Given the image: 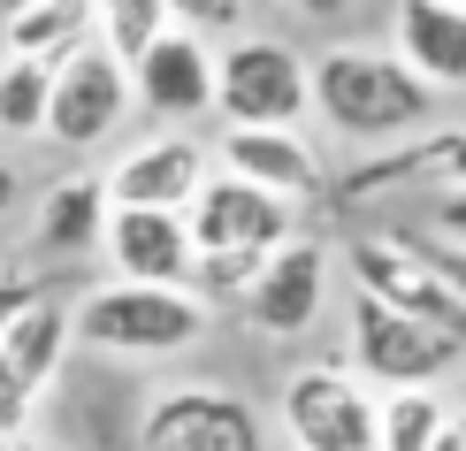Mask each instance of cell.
Masks as SVG:
<instances>
[{"mask_svg": "<svg viewBox=\"0 0 466 451\" xmlns=\"http://www.w3.org/2000/svg\"><path fill=\"white\" fill-rule=\"evenodd\" d=\"M283 436L299 451H382L375 390L352 367H299L283 383Z\"/></svg>", "mask_w": 466, "mask_h": 451, "instance_id": "6", "label": "cell"}, {"mask_svg": "<svg viewBox=\"0 0 466 451\" xmlns=\"http://www.w3.org/2000/svg\"><path fill=\"white\" fill-rule=\"evenodd\" d=\"M107 238V184L100 176H62V184H46V207H38V230L31 245L46 252V261H76V252H100Z\"/></svg>", "mask_w": 466, "mask_h": 451, "instance_id": "15", "label": "cell"}, {"mask_svg": "<svg viewBox=\"0 0 466 451\" xmlns=\"http://www.w3.org/2000/svg\"><path fill=\"white\" fill-rule=\"evenodd\" d=\"M215 115L229 130H299V115H314V62L290 38L238 31L215 46Z\"/></svg>", "mask_w": 466, "mask_h": 451, "instance_id": "3", "label": "cell"}, {"mask_svg": "<svg viewBox=\"0 0 466 451\" xmlns=\"http://www.w3.org/2000/svg\"><path fill=\"white\" fill-rule=\"evenodd\" d=\"M390 54L420 85L436 92H466V8L459 0H405L390 24Z\"/></svg>", "mask_w": 466, "mask_h": 451, "instance_id": "14", "label": "cell"}, {"mask_svg": "<svg viewBox=\"0 0 466 451\" xmlns=\"http://www.w3.org/2000/svg\"><path fill=\"white\" fill-rule=\"evenodd\" d=\"M443 428H451V405H443L436 390H390V398H375L382 451H436Z\"/></svg>", "mask_w": 466, "mask_h": 451, "instance_id": "20", "label": "cell"}, {"mask_svg": "<svg viewBox=\"0 0 466 451\" xmlns=\"http://www.w3.org/2000/svg\"><path fill=\"white\" fill-rule=\"evenodd\" d=\"M46 100H54V69L0 54V130L8 138H46Z\"/></svg>", "mask_w": 466, "mask_h": 451, "instance_id": "21", "label": "cell"}, {"mask_svg": "<svg viewBox=\"0 0 466 451\" xmlns=\"http://www.w3.org/2000/svg\"><path fill=\"white\" fill-rule=\"evenodd\" d=\"M130 100L161 123H191V115H215V38L168 24V38L130 69Z\"/></svg>", "mask_w": 466, "mask_h": 451, "instance_id": "12", "label": "cell"}, {"mask_svg": "<svg viewBox=\"0 0 466 451\" xmlns=\"http://www.w3.org/2000/svg\"><path fill=\"white\" fill-rule=\"evenodd\" d=\"M168 24H177L168 0H107V8H92V46H100L115 69H138L168 38Z\"/></svg>", "mask_w": 466, "mask_h": 451, "instance_id": "19", "label": "cell"}, {"mask_svg": "<svg viewBox=\"0 0 466 451\" xmlns=\"http://www.w3.org/2000/svg\"><path fill=\"white\" fill-rule=\"evenodd\" d=\"M238 313L260 329V337H276V344L321 329V313H329V245L321 238H290L283 252H268L260 276L245 283Z\"/></svg>", "mask_w": 466, "mask_h": 451, "instance_id": "7", "label": "cell"}, {"mask_svg": "<svg viewBox=\"0 0 466 451\" xmlns=\"http://www.w3.org/2000/svg\"><path fill=\"white\" fill-rule=\"evenodd\" d=\"M344 360L367 390H436L451 367L466 360V337L451 329H429V322H405V313L375 306V299H352V322H344Z\"/></svg>", "mask_w": 466, "mask_h": 451, "instance_id": "4", "label": "cell"}, {"mask_svg": "<svg viewBox=\"0 0 466 451\" xmlns=\"http://www.w3.org/2000/svg\"><path fill=\"white\" fill-rule=\"evenodd\" d=\"M314 115L352 146H413L436 123V92L398 62L390 46H321L314 62Z\"/></svg>", "mask_w": 466, "mask_h": 451, "instance_id": "1", "label": "cell"}, {"mask_svg": "<svg viewBox=\"0 0 466 451\" xmlns=\"http://www.w3.org/2000/svg\"><path fill=\"white\" fill-rule=\"evenodd\" d=\"M15 200H24V176H15L8 161H0V222H8V214H15Z\"/></svg>", "mask_w": 466, "mask_h": 451, "instance_id": "24", "label": "cell"}, {"mask_svg": "<svg viewBox=\"0 0 466 451\" xmlns=\"http://www.w3.org/2000/svg\"><path fill=\"white\" fill-rule=\"evenodd\" d=\"M107 268L115 283H146V291H191L199 252H191L184 214H138V207H107Z\"/></svg>", "mask_w": 466, "mask_h": 451, "instance_id": "11", "label": "cell"}, {"mask_svg": "<svg viewBox=\"0 0 466 451\" xmlns=\"http://www.w3.org/2000/svg\"><path fill=\"white\" fill-rule=\"evenodd\" d=\"M207 176H215V153H207L199 138H184V130H168V138L130 146L123 161L100 176V184H107V207H138V214H191V200H199Z\"/></svg>", "mask_w": 466, "mask_h": 451, "instance_id": "10", "label": "cell"}, {"mask_svg": "<svg viewBox=\"0 0 466 451\" xmlns=\"http://www.w3.org/2000/svg\"><path fill=\"white\" fill-rule=\"evenodd\" d=\"M215 169L252 184V191H268V200H283V207L321 200V153L299 130H222Z\"/></svg>", "mask_w": 466, "mask_h": 451, "instance_id": "13", "label": "cell"}, {"mask_svg": "<svg viewBox=\"0 0 466 451\" xmlns=\"http://www.w3.org/2000/svg\"><path fill=\"white\" fill-rule=\"evenodd\" d=\"M76 46H92V8L85 0H31V8L0 15V54H8V62L62 69Z\"/></svg>", "mask_w": 466, "mask_h": 451, "instance_id": "16", "label": "cell"}, {"mask_svg": "<svg viewBox=\"0 0 466 451\" xmlns=\"http://www.w3.org/2000/svg\"><path fill=\"white\" fill-rule=\"evenodd\" d=\"M31 299H46V291H38L24 268H0V337H8V322H15V313H24Z\"/></svg>", "mask_w": 466, "mask_h": 451, "instance_id": "22", "label": "cell"}, {"mask_svg": "<svg viewBox=\"0 0 466 451\" xmlns=\"http://www.w3.org/2000/svg\"><path fill=\"white\" fill-rule=\"evenodd\" d=\"M69 344H76L69 306H62V299H31V306L8 322V337H0V360L15 367V383H24L31 398H46L54 375H62V360H69Z\"/></svg>", "mask_w": 466, "mask_h": 451, "instance_id": "17", "label": "cell"}, {"mask_svg": "<svg viewBox=\"0 0 466 451\" xmlns=\"http://www.w3.org/2000/svg\"><path fill=\"white\" fill-rule=\"evenodd\" d=\"M436 238H443V245H466V191H443V207H436Z\"/></svg>", "mask_w": 466, "mask_h": 451, "instance_id": "23", "label": "cell"}, {"mask_svg": "<svg viewBox=\"0 0 466 451\" xmlns=\"http://www.w3.org/2000/svg\"><path fill=\"white\" fill-rule=\"evenodd\" d=\"M207 313L191 291H146V283H100L69 306V329L85 352L107 360H177L207 337Z\"/></svg>", "mask_w": 466, "mask_h": 451, "instance_id": "2", "label": "cell"}, {"mask_svg": "<svg viewBox=\"0 0 466 451\" xmlns=\"http://www.w3.org/2000/svg\"><path fill=\"white\" fill-rule=\"evenodd\" d=\"M459 405H466V390H459Z\"/></svg>", "mask_w": 466, "mask_h": 451, "instance_id": "26", "label": "cell"}, {"mask_svg": "<svg viewBox=\"0 0 466 451\" xmlns=\"http://www.w3.org/2000/svg\"><path fill=\"white\" fill-rule=\"evenodd\" d=\"M8 451H69V444H54V436H15Z\"/></svg>", "mask_w": 466, "mask_h": 451, "instance_id": "25", "label": "cell"}, {"mask_svg": "<svg viewBox=\"0 0 466 451\" xmlns=\"http://www.w3.org/2000/svg\"><path fill=\"white\" fill-rule=\"evenodd\" d=\"M130 115V69H115L100 46H76L54 69V100H46V138L69 153H92L123 130Z\"/></svg>", "mask_w": 466, "mask_h": 451, "instance_id": "8", "label": "cell"}, {"mask_svg": "<svg viewBox=\"0 0 466 451\" xmlns=\"http://www.w3.org/2000/svg\"><path fill=\"white\" fill-rule=\"evenodd\" d=\"M344 268H352V299H375V306L405 313V322H429V329L466 337V306L390 238V230H382V238H352L344 245Z\"/></svg>", "mask_w": 466, "mask_h": 451, "instance_id": "9", "label": "cell"}, {"mask_svg": "<svg viewBox=\"0 0 466 451\" xmlns=\"http://www.w3.org/2000/svg\"><path fill=\"white\" fill-rule=\"evenodd\" d=\"M398 176H436V184L466 191V123L429 130V138H413V146L382 153V161H367V169L352 176V191H344V200H360V191H375V184H398Z\"/></svg>", "mask_w": 466, "mask_h": 451, "instance_id": "18", "label": "cell"}, {"mask_svg": "<svg viewBox=\"0 0 466 451\" xmlns=\"http://www.w3.org/2000/svg\"><path fill=\"white\" fill-rule=\"evenodd\" d=\"M138 451H268L260 405L215 383H177L138 414Z\"/></svg>", "mask_w": 466, "mask_h": 451, "instance_id": "5", "label": "cell"}]
</instances>
